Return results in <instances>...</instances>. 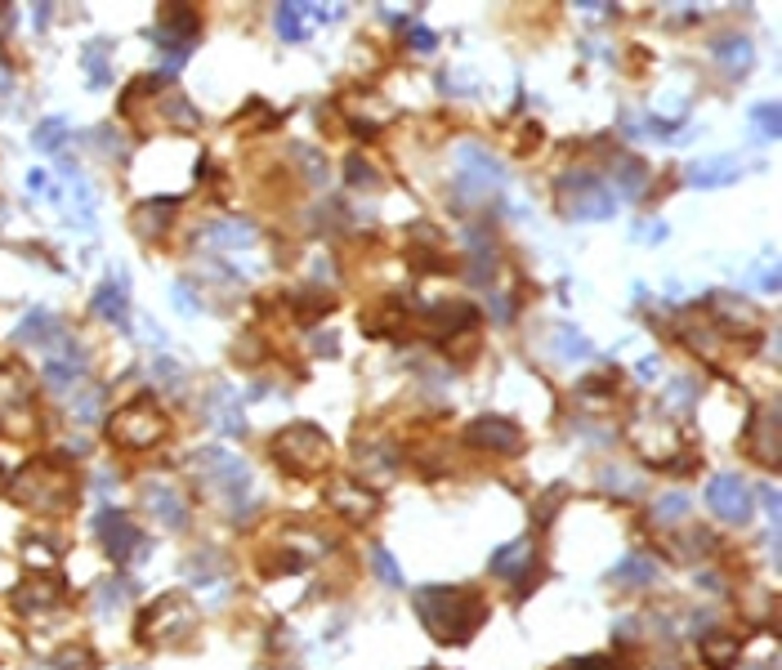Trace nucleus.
Instances as JSON below:
<instances>
[{
  "label": "nucleus",
  "mask_w": 782,
  "mask_h": 670,
  "mask_svg": "<svg viewBox=\"0 0 782 670\" xmlns=\"http://www.w3.org/2000/svg\"><path fill=\"white\" fill-rule=\"evenodd\" d=\"M416 617L438 644H465L488 621V603L461 586H425L416 590Z\"/></svg>",
  "instance_id": "nucleus-1"
},
{
  "label": "nucleus",
  "mask_w": 782,
  "mask_h": 670,
  "mask_svg": "<svg viewBox=\"0 0 782 670\" xmlns=\"http://www.w3.org/2000/svg\"><path fill=\"white\" fill-rule=\"evenodd\" d=\"M9 496L27 510H41V514H63L76 505V483H72V469L59 456H36L9 478Z\"/></svg>",
  "instance_id": "nucleus-2"
},
{
  "label": "nucleus",
  "mask_w": 782,
  "mask_h": 670,
  "mask_svg": "<svg viewBox=\"0 0 782 670\" xmlns=\"http://www.w3.org/2000/svg\"><path fill=\"white\" fill-rule=\"evenodd\" d=\"M269 452H273V461L282 469H291L295 478H313L331 465V438L322 434L318 425H309V420H295L282 434H273Z\"/></svg>",
  "instance_id": "nucleus-3"
},
{
  "label": "nucleus",
  "mask_w": 782,
  "mask_h": 670,
  "mask_svg": "<svg viewBox=\"0 0 782 670\" xmlns=\"http://www.w3.org/2000/svg\"><path fill=\"white\" fill-rule=\"evenodd\" d=\"M193 469L215 487V496L233 514H246L255 505L251 501V465H246L242 456H233L228 447H206V452H197Z\"/></svg>",
  "instance_id": "nucleus-4"
},
{
  "label": "nucleus",
  "mask_w": 782,
  "mask_h": 670,
  "mask_svg": "<svg viewBox=\"0 0 782 670\" xmlns=\"http://www.w3.org/2000/svg\"><path fill=\"white\" fill-rule=\"evenodd\" d=\"M166 411L157 407L152 398H135L126 402L121 411L108 416V438L121 447V452H152V447L166 438Z\"/></svg>",
  "instance_id": "nucleus-5"
},
{
  "label": "nucleus",
  "mask_w": 782,
  "mask_h": 670,
  "mask_svg": "<svg viewBox=\"0 0 782 670\" xmlns=\"http://www.w3.org/2000/svg\"><path fill=\"white\" fill-rule=\"evenodd\" d=\"M193 626H197V612L188 603V595H161L139 612L135 639L139 644H175V639L193 635Z\"/></svg>",
  "instance_id": "nucleus-6"
},
{
  "label": "nucleus",
  "mask_w": 782,
  "mask_h": 670,
  "mask_svg": "<svg viewBox=\"0 0 782 670\" xmlns=\"http://www.w3.org/2000/svg\"><path fill=\"white\" fill-rule=\"evenodd\" d=\"M559 201H564L568 219H608L617 210V193L595 170H577V175L559 179Z\"/></svg>",
  "instance_id": "nucleus-7"
},
{
  "label": "nucleus",
  "mask_w": 782,
  "mask_h": 670,
  "mask_svg": "<svg viewBox=\"0 0 782 670\" xmlns=\"http://www.w3.org/2000/svg\"><path fill=\"white\" fill-rule=\"evenodd\" d=\"M63 599H68V581H63L59 572H36V577L18 581V586L9 590V608H14L18 617H45V612L63 608Z\"/></svg>",
  "instance_id": "nucleus-8"
},
{
  "label": "nucleus",
  "mask_w": 782,
  "mask_h": 670,
  "mask_svg": "<svg viewBox=\"0 0 782 670\" xmlns=\"http://www.w3.org/2000/svg\"><path fill=\"white\" fill-rule=\"evenodd\" d=\"M492 572H497L501 581H510L514 595H519V599H528V590L541 581L537 550H532V536H519V541L501 545V550L492 554Z\"/></svg>",
  "instance_id": "nucleus-9"
},
{
  "label": "nucleus",
  "mask_w": 782,
  "mask_h": 670,
  "mask_svg": "<svg viewBox=\"0 0 782 670\" xmlns=\"http://www.w3.org/2000/svg\"><path fill=\"white\" fill-rule=\"evenodd\" d=\"M94 528H99V541H103L112 563H130L135 554L148 559V541H143V532L135 528V519H130L126 510H99Z\"/></svg>",
  "instance_id": "nucleus-10"
},
{
  "label": "nucleus",
  "mask_w": 782,
  "mask_h": 670,
  "mask_svg": "<svg viewBox=\"0 0 782 670\" xmlns=\"http://www.w3.org/2000/svg\"><path fill=\"white\" fill-rule=\"evenodd\" d=\"M456 166H461V193L465 197H488V193H497V188L505 184L501 161L492 157L483 143H461Z\"/></svg>",
  "instance_id": "nucleus-11"
},
{
  "label": "nucleus",
  "mask_w": 782,
  "mask_h": 670,
  "mask_svg": "<svg viewBox=\"0 0 782 670\" xmlns=\"http://www.w3.org/2000/svg\"><path fill=\"white\" fill-rule=\"evenodd\" d=\"M465 443L488 456H514L523 452V429L510 416H479L465 425Z\"/></svg>",
  "instance_id": "nucleus-12"
},
{
  "label": "nucleus",
  "mask_w": 782,
  "mask_h": 670,
  "mask_svg": "<svg viewBox=\"0 0 782 670\" xmlns=\"http://www.w3.org/2000/svg\"><path fill=\"white\" fill-rule=\"evenodd\" d=\"M707 501H711L715 519H724V523H747L751 510H756V496H751V487L738 474H715L707 487Z\"/></svg>",
  "instance_id": "nucleus-13"
},
{
  "label": "nucleus",
  "mask_w": 782,
  "mask_h": 670,
  "mask_svg": "<svg viewBox=\"0 0 782 670\" xmlns=\"http://www.w3.org/2000/svg\"><path fill=\"white\" fill-rule=\"evenodd\" d=\"M85 371H90V358L81 353V344L76 340H59L45 349V362H41V376L50 389H76L85 380Z\"/></svg>",
  "instance_id": "nucleus-14"
},
{
  "label": "nucleus",
  "mask_w": 782,
  "mask_h": 670,
  "mask_svg": "<svg viewBox=\"0 0 782 670\" xmlns=\"http://www.w3.org/2000/svg\"><path fill=\"white\" fill-rule=\"evenodd\" d=\"M143 510L170 532H184L188 528V501L179 487H166V483H148L143 487Z\"/></svg>",
  "instance_id": "nucleus-15"
},
{
  "label": "nucleus",
  "mask_w": 782,
  "mask_h": 670,
  "mask_svg": "<svg viewBox=\"0 0 782 670\" xmlns=\"http://www.w3.org/2000/svg\"><path fill=\"white\" fill-rule=\"evenodd\" d=\"M94 318L112 322V327H130V277L112 268V277L94 291Z\"/></svg>",
  "instance_id": "nucleus-16"
},
{
  "label": "nucleus",
  "mask_w": 782,
  "mask_h": 670,
  "mask_svg": "<svg viewBox=\"0 0 782 670\" xmlns=\"http://www.w3.org/2000/svg\"><path fill=\"white\" fill-rule=\"evenodd\" d=\"M179 215V197H152V201H139L135 210V228L139 237H148V242H161V237L170 233V219Z\"/></svg>",
  "instance_id": "nucleus-17"
},
{
  "label": "nucleus",
  "mask_w": 782,
  "mask_h": 670,
  "mask_svg": "<svg viewBox=\"0 0 782 670\" xmlns=\"http://www.w3.org/2000/svg\"><path fill=\"white\" fill-rule=\"evenodd\" d=\"M14 340H18V344H36V349H50V344L68 340V331H63V322L54 318L50 309H32L23 322H18Z\"/></svg>",
  "instance_id": "nucleus-18"
},
{
  "label": "nucleus",
  "mask_w": 782,
  "mask_h": 670,
  "mask_svg": "<svg viewBox=\"0 0 782 670\" xmlns=\"http://www.w3.org/2000/svg\"><path fill=\"white\" fill-rule=\"evenodd\" d=\"M327 501L336 505V510L345 514L349 523H367L371 514L380 510V496L367 492V487H354V483H336V487L327 492Z\"/></svg>",
  "instance_id": "nucleus-19"
},
{
  "label": "nucleus",
  "mask_w": 782,
  "mask_h": 670,
  "mask_svg": "<svg viewBox=\"0 0 782 670\" xmlns=\"http://www.w3.org/2000/svg\"><path fill=\"white\" fill-rule=\"evenodd\" d=\"M81 67H85V85H90V90H108V81H112V41H103V36L85 41Z\"/></svg>",
  "instance_id": "nucleus-20"
},
{
  "label": "nucleus",
  "mask_w": 782,
  "mask_h": 670,
  "mask_svg": "<svg viewBox=\"0 0 782 670\" xmlns=\"http://www.w3.org/2000/svg\"><path fill=\"white\" fill-rule=\"evenodd\" d=\"M738 179H742L738 157H715V161H698V166H689V184L693 188H724V184H738Z\"/></svg>",
  "instance_id": "nucleus-21"
},
{
  "label": "nucleus",
  "mask_w": 782,
  "mask_h": 670,
  "mask_svg": "<svg viewBox=\"0 0 782 670\" xmlns=\"http://www.w3.org/2000/svg\"><path fill=\"white\" fill-rule=\"evenodd\" d=\"M711 54L729 76L747 72V67L756 63V45H751V36H720V41L711 45Z\"/></svg>",
  "instance_id": "nucleus-22"
},
{
  "label": "nucleus",
  "mask_w": 782,
  "mask_h": 670,
  "mask_svg": "<svg viewBox=\"0 0 782 670\" xmlns=\"http://www.w3.org/2000/svg\"><path fill=\"white\" fill-rule=\"evenodd\" d=\"M211 416H215L219 434H228V438H242L246 434V425H242V398H237L228 385H219L215 394H211Z\"/></svg>",
  "instance_id": "nucleus-23"
},
{
  "label": "nucleus",
  "mask_w": 782,
  "mask_h": 670,
  "mask_svg": "<svg viewBox=\"0 0 782 670\" xmlns=\"http://www.w3.org/2000/svg\"><path fill=\"white\" fill-rule=\"evenodd\" d=\"M742 657V639L729 635V630H715V635L702 639V662L711 670H733Z\"/></svg>",
  "instance_id": "nucleus-24"
},
{
  "label": "nucleus",
  "mask_w": 782,
  "mask_h": 670,
  "mask_svg": "<svg viewBox=\"0 0 782 670\" xmlns=\"http://www.w3.org/2000/svg\"><path fill=\"white\" fill-rule=\"evenodd\" d=\"M211 246L215 251H251L255 246V228L246 224V219H219V224H211Z\"/></svg>",
  "instance_id": "nucleus-25"
},
{
  "label": "nucleus",
  "mask_w": 782,
  "mask_h": 670,
  "mask_svg": "<svg viewBox=\"0 0 782 670\" xmlns=\"http://www.w3.org/2000/svg\"><path fill=\"white\" fill-rule=\"evenodd\" d=\"M608 175H613V184H617L613 193H626V197H644V188H648V166H644L640 157H617Z\"/></svg>",
  "instance_id": "nucleus-26"
},
{
  "label": "nucleus",
  "mask_w": 782,
  "mask_h": 670,
  "mask_svg": "<svg viewBox=\"0 0 782 670\" xmlns=\"http://www.w3.org/2000/svg\"><path fill=\"white\" fill-rule=\"evenodd\" d=\"M179 572H184V581H193V586H211L215 577H224V563H219L215 550H193L179 563Z\"/></svg>",
  "instance_id": "nucleus-27"
},
{
  "label": "nucleus",
  "mask_w": 782,
  "mask_h": 670,
  "mask_svg": "<svg viewBox=\"0 0 782 670\" xmlns=\"http://www.w3.org/2000/svg\"><path fill=\"white\" fill-rule=\"evenodd\" d=\"M653 577H657V568H653V559H644V554H631V559H622L613 572H608L613 586H635V590H644Z\"/></svg>",
  "instance_id": "nucleus-28"
},
{
  "label": "nucleus",
  "mask_w": 782,
  "mask_h": 670,
  "mask_svg": "<svg viewBox=\"0 0 782 670\" xmlns=\"http://www.w3.org/2000/svg\"><path fill=\"white\" fill-rule=\"evenodd\" d=\"M161 117H166L175 130H197V126H202V112H197L184 94H166V99H161Z\"/></svg>",
  "instance_id": "nucleus-29"
},
{
  "label": "nucleus",
  "mask_w": 782,
  "mask_h": 670,
  "mask_svg": "<svg viewBox=\"0 0 782 670\" xmlns=\"http://www.w3.org/2000/svg\"><path fill=\"white\" fill-rule=\"evenodd\" d=\"M291 309H295V318H300V322H318V318H327V313L336 309V300L322 295V291H300V295H291Z\"/></svg>",
  "instance_id": "nucleus-30"
},
{
  "label": "nucleus",
  "mask_w": 782,
  "mask_h": 670,
  "mask_svg": "<svg viewBox=\"0 0 782 670\" xmlns=\"http://www.w3.org/2000/svg\"><path fill=\"white\" fill-rule=\"evenodd\" d=\"M555 344H559V358H568V362H586L590 353H595L586 335H581L577 327H568V322H559V327H555Z\"/></svg>",
  "instance_id": "nucleus-31"
},
{
  "label": "nucleus",
  "mask_w": 782,
  "mask_h": 670,
  "mask_svg": "<svg viewBox=\"0 0 782 670\" xmlns=\"http://www.w3.org/2000/svg\"><path fill=\"white\" fill-rule=\"evenodd\" d=\"M103 398H108V389H103V385H94V389H85V394H76V398H72L76 420H81V425H99V420H108V416H103Z\"/></svg>",
  "instance_id": "nucleus-32"
},
{
  "label": "nucleus",
  "mask_w": 782,
  "mask_h": 670,
  "mask_svg": "<svg viewBox=\"0 0 782 670\" xmlns=\"http://www.w3.org/2000/svg\"><path fill=\"white\" fill-rule=\"evenodd\" d=\"M304 18H309V5H278V36L282 41H304V36H309Z\"/></svg>",
  "instance_id": "nucleus-33"
},
{
  "label": "nucleus",
  "mask_w": 782,
  "mask_h": 670,
  "mask_svg": "<svg viewBox=\"0 0 782 670\" xmlns=\"http://www.w3.org/2000/svg\"><path fill=\"white\" fill-rule=\"evenodd\" d=\"M751 126L760 130V139H778V134H782V112H778V103H774V99L751 103Z\"/></svg>",
  "instance_id": "nucleus-34"
},
{
  "label": "nucleus",
  "mask_w": 782,
  "mask_h": 670,
  "mask_svg": "<svg viewBox=\"0 0 782 670\" xmlns=\"http://www.w3.org/2000/svg\"><path fill=\"white\" fill-rule=\"evenodd\" d=\"M63 139H68V121H63V117H45L41 126L32 130V143H36L41 152H59Z\"/></svg>",
  "instance_id": "nucleus-35"
},
{
  "label": "nucleus",
  "mask_w": 782,
  "mask_h": 670,
  "mask_svg": "<svg viewBox=\"0 0 782 670\" xmlns=\"http://www.w3.org/2000/svg\"><path fill=\"white\" fill-rule=\"evenodd\" d=\"M371 568H376V577L385 581V586L403 590V568H398V559L385 550V545H371Z\"/></svg>",
  "instance_id": "nucleus-36"
},
{
  "label": "nucleus",
  "mask_w": 782,
  "mask_h": 670,
  "mask_svg": "<svg viewBox=\"0 0 782 670\" xmlns=\"http://www.w3.org/2000/svg\"><path fill=\"white\" fill-rule=\"evenodd\" d=\"M23 559H27V568H36V572H54L59 554H54L50 541H36V536H27V541H23Z\"/></svg>",
  "instance_id": "nucleus-37"
},
{
  "label": "nucleus",
  "mask_w": 782,
  "mask_h": 670,
  "mask_svg": "<svg viewBox=\"0 0 782 670\" xmlns=\"http://www.w3.org/2000/svg\"><path fill=\"white\" fill-rule=\"evenodd\" d=\"M54 670H99V657H94L85 644H72L54 657Z\"/></svg>",
  "instance_id": "nucleus-38"
},
{
  "label": "nucleus",
  "mask_w": 782,
  "mask_h": 670,
  "mask_svg": "<svg viewBox=\"0 0 782 670\" xmlns=\"http://www.w3.org/2000/svg\"><path fill=\"white\" fill-rule=\"evenodd\" d=\"M126 595H135V590H130L126 581H103V586H99V595H94V608H99V612H108V617H112V612H117L121 603H126Z\"/></svg>",
  "instance_id": "nucleus-39"
},
{
  "label": "nucleus",
  "mask_w": 782,
  "mask_h": 670,
  "mask_svg": "<svg viewBox=\"0 0 782 670\" xmlns=\"http://www.w3.org/2000/svg\"><path fill=\"white\" fill-rule=\"evenodd\" d=\"M170 300H175V309H184L188 318H193V313H202V300H197V291H193V282H188V277H179V282L170 286Z\"/></svg>",
  "instance_id": "nucleus-40"
},
{
  "label": "nucleus",
  "mask_w": 782,
  "mask_h": 670,
  "mask_svg": "<svg viewBox=\"0 0 782 670\" xmlns=\"http://www.w3.org/2000/svg\"><path fill=\"white\" fill-rule=\"evenodd\" d=\"M152 376H157V380H166V385L170 389H184V367H179V362H170L166 358V353H157V358H152Z\"/></svg>",
  "instance_id": "nucleus-41"
},
{
  "label": "nucleus",
  "mask_w": 782,
  "mask_h": 670,
  "mask_svg": "<svg viewBox=\"0 0 782 670\" xmlns=\"http://www.w3.org/2000/svg\"><path fill=\"white\" fill-rule=\"evenodd\" d=\"M349 184L354 188H376V175H371V161H362V157H349Z\"/></svg>",
  "instance_id": "nucleus-42"
},
{
  "label": "nucleus",
  "mask_w": 782,
  "mask_h": 670,
  "mask_svg": "<svg viewBox=\"0 0 782 670\" xmlns=\"http://www.w3.org/2000/svg\"><path fill=\"white\" fill-rule=\"evenodd\" d=\"M693 398H698V385H693V380H675V385L666 389V402H671V407H693Z\"/></svg>",
  "instance_id": "nucleus-43"
},
{
  "label": "nucleus",
  "mask_w": 782,
  "mask_h": 670,
  "mask_svg": "<svg viewBox=\"0 0 782 670\" xmlns=\"http://www.w3.org/2000/svg\"><path fill=\"white\" fill-rule=\"evenodd\" d=\"M559 670H617V666H613V657L590 653V657H577V662H564Z\"/></svg>",
  "instance_id": "nucleus-44"
},
{
  "label": "nucleus",
  "mask_w": 782,
  "mask_h": 670,
  "mask_svg": "<svg viewBox=\"0 0 782 670\" xmlns=\"http://www.w3.org/2000/svg\"><path fill=\"white\" fill-rule=\"evenodd\" d=\"M94 148L103 152V157H117V161H126V148L117 143V130H99V139H94Z\"/></svg>",
  "instance_id": "nucleus-45"
},
{
  "label": "nucleus",
  "mask_w": 782,
  "mask_h": 670,
  "mask_svg": "<svg viewBox=\"0 0 782 670\" xmlns=\"http://www.w3.org/2000/svg\"><path fill=\"white\" fill-rule=\"evenodd\" d=\"M684 510H689V496H684V492H671L662 505H657V514H662V519H675V514H684Z\"/></svg>",
  "instance_id": "nucleus-46"
},
{
  "label": "nucleus",
  "mask_w": 782,
  "mask_h": 670,
  "mask_svg": "<svg viewBox=\"0 0 782 670\" xmlns=\"http://www.w3.org/2000/svg\"><path fill=\"white\" fill-rule=\"evenodd\" d=\"M407 36H412V45H416V50H434V45H438V36L434 32H429V27H421V23H412V32H407Z\"/></svg>",
  "instance_id": "nucleus-47"
},
{
  "label": "nucleus",
  "mask_w": 782,
  "mask_h": 670,
  "mask_svg": "<svg viewBox=\"0 0 782 670\" xmlns=\"http://www.w3.org/2000/svg\"><path fill=\"white\" fill-rule=\"evenodd\" d=\"M27 188H32V193H50V175H45V170H32V175H27Z\"/></svg>",
  "instance_id": "nucleus-48"
},
{
  "label": "nucleus",
  "mask_w": 782,
  "mask_h": 670,
  "mask_svg": "<svg viewBox=\"0 0 782 670\" xmlns=\"http://www.w3.org/2000/svg\"><path fill=\"white\" fill-rule=\"evenodd\" d=\"M313 353H336V335H318V340H313Z\"/></svg>",
  "instance_id": "nucleus-49"
},
{
  "label": "nucleus",
  "mask_w": 782,
  "mask_h": 670,
  "mask_svg": "<svg viewBox=\"0 0 782 670\" xmlns=\"http://www.w3.org/2000/svg\"><path fill=\"white\" fill-rule=\"evenodd\" d=\"M765 510H769V519L778 523V487H765Z\"/></svg>",
  "instance_id": "nucleus-50"
},
{
  "label": "nucleus",
  "mask_w": 782,
  "mask_h": 670,
  "mask_svg": "<svg viewBox=\"0 0 782 670\" xmlns=\"http://www.w3.org/2000/svg\"><path fill=\"white\" fill-rule=\"evenodd\" d=\"M760 286H765V291H778V268H765V277H760Z\"/></svg>",
  "instance_id": "nucleus-51"
},
{
  "label": "nucleus",
  "mask_w": 782,
  "mask_h": 670,
  "mask_svg": "<svg viewBox=\"0 0 782 670\" xmlns=\"http://www.w3.org/2000/svg\"><path fill=\"white\" fill-rule=\"evenodd\" d=\"M9 90H14V76H9V67H0V99H5Z\"/></svg>",
  "instance_id": "nucleus-52"
}]
</instances>
